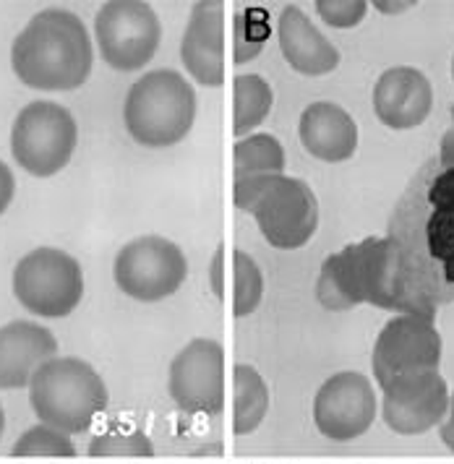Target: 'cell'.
Wrapping results in <instances>:
<instances>
[{"mask_svg": "<svg viewBox=\"0 0 454 464\" xmlns=\"http://www.w3.org/2000/svg\"><path fill=\"white\" fill-rule=\"evenodd\" d=\"M94 47L84 22L65 8L35 14L11 44V68L21 84L40 92H71L89 79Z\"/></svg>", "mask_w": 454, "mask_h": 464, "instance_id": "cell-1", "label": "cell"}, {"mask_svg": "<svg viewBox=\"0 0 454 464\" xmlns=\"http://www.w3.org/2000/svg\"><path fill=\"white\" fill-rule=\"evenodd\" d=\"M193 121L196 92L178 71H149L125 94V130L142 147L165 149L181 144L191 133Z\"/></svg>", "mask_w": 454, "mask_h": 464, "instance_id": "cell-2", "label": "cell"}, {"mask_svg": "<svg viewBox=\"0 0 454 464\" xmlns=\"http://www.w3.org/2000/svg\"><path fill=\"white\" fill-rule=\"evenodd\" d=\"M29 404L40 422L76 436L86 433L104 412L107 386L86 360L55 355L29 381Z\"/></svg>", "mask_w": 454, "mask_h": 464, "instance_id": "cell-3", "label": "cell"}, {"mask_svg": "<svg viewBox=\"0 0 454 464\" xmlns=\"http://www.w3.org/2000/svg\"><path fill=\"white\" fill-rule=\"evenodd\" d=\"M79 141L74 115L58 102L37 100L21 110L11 126V154L35 178H53L61 172Z\"/></svg>", "mask_w": 454, "mask_h": 464, "instance_id": "cell-4", "label": "cell"}, {"mask_svg": "<svg viewBox=\"0 0 454 464\" xmlns=\"http://www.w3.org/2000/svg\"><path fill=\"white\" fill-rule=\"evenodd\" d=\"M14 295L35 316H68L84 297L82 264L61 248H35L14 266Z\"/></svg>", "mask_w": 454, "mask_h": 464, "instance_id": "cell-5", "label": "cell"}, {"mask_svg": "<svg viewBox=\"0 0 454 464\" xmlns=\"http://www.w3.org/2000/svg\"><path fill=\"white\" fill-rule=\"evenodd\" d=\"M113 276L123 295L142 303H160L175 295L186 282V254L167 237L142 235L118 251Z\"/></svg>", "mask_w": 454, "mask_h": 464, "instance_id": "cell-6", "label": "cell"}, {"mask_svg": "<svg viewBox=\"0 0 454 464\" xmlns=\"http://www.w3.org/2000/svg\"><path fill=\"white\" fill-rule=\"evenodd\" d=\"M94 37L103 61L115 71H142L157 53L163 26L154 8L142 0H110L94 16Z\"/></svg>", "mask_w": 454, "mask_h": 464, "instance_id": "cell-7", "label": "cell"}, {"mask_svg": "<svg viewBox=\"0 0 454 464\" xmlns=\"http://www.w3.org/2000/svg\"><path fill=\"white\" fill-rule=\"evenodd\" d=\"M441 334L431 316L400 314L379 332L373 344V379L379 386L402 376L439 371L441 362Z\"/></svg>", "mask_w": 454, "mask_h": 464, "instance_id": "cell-8", "label": "cell"}, {"mask_svg": "<svg viewBox=\"0 0 454 464\" xmlns=\"http://www.w3.org/2000/svg\"><path fill=\"white\" fill-rule=\"evenodd\" d=\"M262 237L271 248L295 251L303 248L319 227V201L309 183L274 175L264 196L251 209Z\"/></svg>", "mask_w": 454, "mask_h": 464, "instance_id": "cell-9", "label": "cell"}, {"mask_svg": "<svg viewBox=\"0 0 454 464\" xmlns=\"http://www.w3.org/2000/svg\"><path fill=\"white\" fill-rule=\"evenodd\" d=\"M173 401L193 415H217L225 404V350L220 342L196 337L173 358L167 373Z\"/></svg>", "mask_w": 454, "mask_h": 464, "instance_id": "cell-10", "label": "cell"}, {"mask_svg": "<svg viewBox=\"0 0 454 464\" xmlns=\"http://www.w3.org/2000/svg\"><path fill=\"white\" fill-rule=\"evenodd\" d=\"M379 400L363 373L342 371L327 379L313 397V425L330 441L360 439L376 420Z\"/></svg>", "mask_w": 454, "mask_h": 464, "instance_id": "cell-11", "label": "cell"}, {"mask_svg": "<svg viewBox=\"0 0 454 464\" xmlns=\"http://www.w3.org/2000/svg\"><path fill=\"white\" fill-rule=\"evenodd\" d=\"M449 410V386L439 371L402 376L381 386V415L400 436H420L441 425Z\"/></svg>", "mask_w": 454, "mask_h": 464, "instance_id": "cell-12", "label": "cell"}, {"mask_svg": "<svg viewBox=\"0 0 454 464\" xmlns=\"http://www.w3.org/2000/svg\"><path fill=\"white\" fill-rule=\"evenodd\" d=\"M355 264H358V285L363 303L397 314H420L405 293L402 254L397 240L366 237L355 243Z\"/></svg>", "mask_w": 454, "mask_h": 464, "instance_id": "cell-13", "label": "cell"}, {"mask_svg": "<svg viewBox=\"0 0 454 464\" xmlns=\"http://www.w3.org/2000/svg\"><path fill=\"white\" fill-rule=\"evenodd\" d=\"M181 61L188 76L202 86L225 82V5L220 0H202L191 8L181 40Z\"/></svg>", "mask_w": 454, "mask_h": 464, "instance_id": "cell-14", "label": "cell"}, {"mask_svg": "<svg viewBox=\"0 0 454 464\" xmlns=\"http://www.w3.org/2000/svg\"><path fill=\"white\" fill-rule=\"evenodd\" d=\"M434 107V89L413 65L387 68L373 86V112L387 128L408 130L420 126Z\"/></svg>", "mask_w": 454, "mask_h": 464, "instance_id": "cell-15", "label": "cell"}, {"mask_svg": "<svg viewBox=\"0 0 454 464\" xmlns=\"http://www.w3.org/2000/svg\"><path fill=\"white\" fill-rule=\"evenodd\" d=\"M58 342L50 329L35 321H11L0 326V389L29 386L37 368L55 358Z\"/></svg>", "mask_w": 454, "mask_h": 464, "instance_id": "cell-16", "label": "cell"}, {"mask_svg": "<svg viewBox=\"0 0 454 464\" xmlns=\"http://www.w3.org/2000/svg\"><path fill=\"white\" fill-rule=\"evenodd\" d=\"M282 58L301 76H327L340 65V50L313 26L303 8L285 5L277 19Z\"/></svg>", "mask_w": 454, "mask_h": 464, "instance_id": "cell-17", "label": "cell"}, {"mask_svg": "<svg viewBox=\"0 0 454 464\" xmlns=\"http://www.w3.org/2000/svg\"><path fill=\"white\" fill-rule=\"evenodd\" d=\"M301 144L321 162H345L358 151V123L345 107L313 102L303 110L298 123Z\"/></svg>", "mask_w": 454, "mask_h": 464, "instance_id": "cell-18", "label": "cell"}, {"mask_svg": "<svg viewBox=\"0 0 454 464\" xmlns=\"http://www.w3.org/2000/svg\"><path fill=\"white\" fill-rule=\"evenodd\" d=\"M316 300L327 311H350L363 305L360 285H358V264H355V246L342 248L340 254L327 256L316 279Z\"/></svg>", "mask_w": 454, "mask_h": 464, "instance_id": "cell-19", "label": "cell"}, {"mask_svg": "<svg viewBox=\"0 0 454 464\" xmlns=\"http://www.w3.org/2000/svg\"><path fill=\"white\" fill-rule=\"evenodd\" d=\"M269 412V386L253 365L232 368V430L251 436Z\"/></svg>", "mask_w": 454, "mask_h": 464, "instance_id": "cell-20", "label": "cell"}, {"mask_svg": "<svg viewBox=\"0 0 454 464\" xmlns=\"http://www.w3.org/2000/svg\"><path fill=\"white\" fill-rule=\"evenodd\" d=\"M232 97H235L232 128H235V136L246 139V133L267 121L274 105V92L267 79H262L259 73H238L232 82Z\"/></svg>", "mask_w": 454, "mask_h": 464, "instance_id": "cell-21", "label": "cell"}, {"mask_svg": "<svg viewBox=\"0 0 454 464\" xmlns=\"http://www.w3.org/2000/svg\"><path fill=\"white\" fill-rule=\"evenodd\" d=\"M232 157H235V180L251 175H282L285 169V149L269 133H253L246 139H238Z\"/></svg>", "mask_w": 454, "mask_h": 464, "instance_id": "cell-22", "label": "cell"}, {"mask_svg": "<svg viewBox=\"0 0 454 464\" xmlns=\"http://www.w3.org/2000/svg\"><path fill=\"white\" fill-rule=\"evenodd\" d=\"M232 314L238 318L251 316L264 297V275L259 264L246 251H232Z\"/></svg>", "mask_w": 454, "mask_h": 464, "instance_id": "cell-23", "label": "cell"}, {"mask_svg": "<svg viewBox=\"0 0 454 464\" xmlns=\"http://www.w3.org/2000/svg\"><path fill=\"white\" fill-rule=\"evenodd\" d=\"M11 454L14 457H68L71 459V457H76V446L68 433L40 422V425L29 428L24 436H19Z\"/></svg>", "mask_w": 454, "mask_h": 464, "instance_id": "cell-24", "label": "cell"}, {"mask_svg": "<svg viewBox=\"0 0 454 464\" xmlns=\"http://www.w3.org/2000/svg\"><path fill=\"white\" fill-rule=\"evenodd\" d=\"M269 37L267 14L262 8H248L235 14V37H232V50H235V63H248L253 61Z\"/></svg>", "mask_w": 454, "mask_h": 464, "instance_id": "cell-25", "label": "cell"}, {"mask_svg": "<svg viewBox=\"0 0 454 464\" xmlns=\"http://www.w3.org/2000/svg\"><path fill=\"white\" fill-rule=\"evenodd\" d=\"M154 446L144 430H121L113 428L94 436L89 443V457H152Z\"/></svg>", "mask_w": 454, "mask_h": 464, "instance_id": "cell-26", "label": "cell"}, {"mask_svg": "<svg viewBox=\"0 0 454 464\" xmlns=\"http://www.w3.org/2000/svg\"><path fill=\"white\" fill-rule=\"evenodd\" d=\"M316 11L324 22L337 29H350L366 19V0H316Z\"/></svg>", "mask_w": 454, "mask_h": 464, "instance_id": "cell-27", "label": "cell"}, {"mask_svg": "<svg viewBox=\"0 0 454 464\" xmlns=\"http://www.w3.org/2000/svg\"><path fill=\"white\" fill-rule=\"evenodd\" d=\"M222 266H225V246H220L214 256H212V266H209V287L217 297H225V276H222Z\"/></svg>", "mask_w": 454, "mask_h": 464, "instance_id": "cell-28", "label": "cell"}, {"mask_svg": "<svg viewBox=\"0 0 454 464\" xmlns=\"http://www.w3.org/2000/svg\"><path fill=\"white\" fill-rule=\"evenodd\" d=\"M14 193H16V180H14V172L11 168L0 160V214L11 207L14 201Z\"/></svg>", "mask_w": 454, "mask_h": 464, "instance_id": "cell-29", "label": "cell"}, {"mask_svg": "<svg viewBox=\"0 0 454 464\" xmlns=\"http://www.w3.org/2000/svg\"><path fill=\"white\" fill-rule=\"evenodd\" d=\"M439 436H441V441L447 443L454 451V392L449 394V410H447V415H444V420H441Z\"/></svg>", "mask_w": 454, "mask_h": 464, "instance_id": "cell-30", "label": "cell"}, {"mask_svg": "<svg viewBox=\"0 0 454 464\" xmlns=\"http://www.w3.org/2000/svg\"><path fill=\"white\" fill-rule=\"evenodd\" d=\"M441 162L454 168V128L444 136V141H441Z\"/></svg>", "mask_w": 454, "mask_h": 464, "instance_id": "cell-31", "label": "cell"}, {"mask_svg": "<svg viewBox=\"0 0 454 464\" xmlns=\"http://www.w3.org/2000/svg\"><path fill=\"white\" fill-rule=\"evenodd\" d=\"M415 3H376V8H381V11H387V14H392V11H405V8H413Z\"/></svg>", "mask_w": 454, "mask_h": 464, "instance_id": "cell-32", "label": "cell"}, {"mask_svg": "<svg viewBox=\"0 0 454 464\" xmlns=\"http://www.w3.org/2000/svg\"><path fill=\"white\" fill-rule=\"evenodd\" d=\"M3 428H5V412H3V404H0V439H3Z\"/></svg>", "mask_w": 454, "mask_h": 464, "instance_id": "cell-33", "label": "cell"}, {"mask_svg": "<svg viewBox=\"0 0 454 464\" xmlns=\"http://www.w3.org/2000/svg\"><path fill=\"white\" fill-rule=\"evenodd\" d=\"M452 79H454V58H452Z\"/></svg>", "mask_w": 454, "mask_h": 464, "instance_id": "cell-34", "label": "cell"}]
</instances>
